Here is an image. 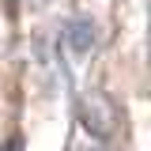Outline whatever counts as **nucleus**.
Masks as SVG:
<instances>
[{
	"mask_svg": "<svg viewBox=\"0 0 151 151\" xmlns=\"http://www.w3.org/2000/svg\"><path fill=\"white\" fill-rule=\"evenodd\" d=\"M64 42H68V49L76 57H87L98 45V27H94L91 19H72L68 23V30H64Z\"/></svg>",
	"mask_w": 151,
	"mask_h": 151,
	"instance_id": "nucleus-1",
	"label": "nucleus"
},
{
	"mask_svg": "<svg viewBox=\"0 0 151 151\" xmlns=\"http://www.w3.org/2000/svg\"><path fill=\"white\" fill-rule=\"evenodd\" d=\"M38 4H45V0H38Z\"/></svg>",
	"mask_w": 151,
	"mask_h": 151,
	"instance_id": "nucleus-2",
	"label": "nucleus"
}]
</instances>
